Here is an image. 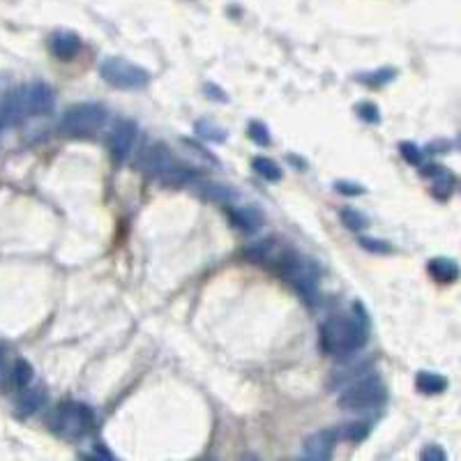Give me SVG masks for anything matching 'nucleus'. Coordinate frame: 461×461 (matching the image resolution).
Returning a JSON list of instances; mask_svg holds the SVG:
<instances>
[{"label": "nucleus", "mask_w": 461, "mask_h": 461, "mask_svg": "<svg viewBox=\"0 0 461 461\" xmlns=\"http://www.w3.org/2000/svg\"><path fill=\"white\" fill-rule=\"evenodd\" d=\"M369 318L360 302H355L353 316H333L321 325V349L337 358H353L367 344Z\"/></svg>", "instance_id": "nucleus-1"}, {"label": "nucleus", "mask_w": 461, "mask_h": 461, "mask_svg": "<svg viewBox=\"0 0 461 461\" xmlns=\"http://www.w3.org/2000/svg\"><path fill=\"white\" fill-rule=\"evenodd\" d=\"M107 123V109L97 102L72 104L60 116L58 132L72 138H92Z\"/></svg>", "instance_id": "nucleus-2"}, {"label": "nucleus", "mask_w": 461, "mask_h": 461, "mask_svg": "<svg viewBox=\"0 0 461 461\" xmlns=\"http://www.w3.org/2000/svg\"><path fill=\"white\" fill-rule=\"evenodd\" d=\"M388 399V390L385 383L378 376H364L355 383H349L346 390L339 395L337 404L342 411H353V413H362V411H373V408H381Z\"/></svg>", "instance_id": "nucleus-3"}, {"label": "nucleus", "mask_w": 461, "mask_h": 461, "mask_svg": "<svg viewBox=\"0 0 461 461\" xmlns=\"http://www.w3.org/2000/svg\"><path fill=\"white\" fill-rule=\"evenodd\" d=\"M100 76L118 90H143L150 83V72L148 69H143L136 63H129V60L120 56H111L107 60H102Z\"/></svg>", "instance_id": "nucleus-4"}, {"label": "nucleus", "mask_w": 461, "mask_h": 461, "mask_svg": "<svg viewBox=\"0 0 461 461\" xmlns=\"http://www.w3.org/2000/svg\"><path fill=\"white\" fill-rule=\"evenodd\" d=\"M95 427V413L90 406L81 402H67L58 406L54 415V431L63 438H81Z\"/></svg>", "instance_id": "nucleus-5"}, {"label": "nucleus", "mask_w": 461, "mask_h": 461, "mask_svg": "<svg viewBox=\"0 0 461 461\" xmlns=\"http://www.w3.org/2000/svg\"><path fill=\"white\" fill-rule=\"evenodd\" d=\"M138 138V125L129 118H118L109 136V152L113 162L123 164L132 155Z\"/></svg>", "instance_id": "nucleus-6"}, {"label": "nucleus", "mask_w": 461, "mask_h": 461, "mask_svg": "<svg viewBox=\"0 0 461 461\" xmlns=\"http://www.w3.org/2000/svg\"><path fill=\"white\" fill-rule=\"evenodd\" d=\"M176 162H178V160L173 157L171 148H169L167 143L157 141V143H150V145H148L145 150L141 152V157H138L136 167H138V171L148 173L150 178H157V180H160L164 173H167Z\"/></svg>", "instance_id": "nucleus-7"}, {"label": "nucleus", "mask_w": 461, "mask_h": 461, "mask_svg": "<svg viewBox=\"0 0 461 461\" xmlns=\"http://www.w3.org/2000/svg\"><path fill=\"white\" fill-rule=\"evenodd\" d=\"M28 116V88H14L0 102V129L21 125Z\"/></svg>", "instance_id": "nucleus-8"}, {"label": "nucleus", "mask_w": 461, "mask_h": 461, "mask_svg": "<svg viewBox=\"0 0 461 461\" xmlns=\"http://www.w3.org/2000/svg\"><path fill=\"white\" fill-rule=\"evenodd\" d=\"M339 441L337 429H321L309 433L302 443V459L307 461H328L333 457L335 443Z\"/></svg>", "instance_id": "nucleus-9"}, {"label": "nucleus", "mask_w": 461, "mask_h": 461, "mask_svg": "<svg viewBox=\"0 0 461 461\" xmlns=\"http://www.w3.org/2000/svg\"><path fill=\"white\" fill-rule=\"evenodd\" d=\"M289 282L295 286V291L300 293V298L307 304L318 302V275L314 273V265L311 263L300 258V263L293 270V275L289 277Z\"/></svg>", "instance_id": "nucleus-10"}, {"label": "nucleus", "mask_w": 461, "mask_h": 461, "mask_svg": "<svg viewBox=\"0 0 461 461\" xmlns=\"http://www.w3.org/2000/svg\"><path fill=\"white\" fill-rule=\"evenodd\" d=\"M56 107L54 88L44 81H35L28 85V111L30 116H49Z\"/></svg>", "instance_id": "nucleus-11"}, {"label": "nucleus", "mask_w": 461, "mask_h": 461, "mask_svg": "<svg viewBox=\"0 0 461 461\" xmlns=\"http://www.w3.org/2000/svg\"><path fill=\"white\" fill-rule=\"evenodd\" d=\"M81 49V40L76 32L58 30L49 37V51L60 60H72Z\"/></svg>", "instance_id": "nucleus-12"}, {"label": "nucleus", "mask_w": 461, "mask_h": 461, "mask_svg": "<svg viewBox=\"0 0 461 461\" xmlns=\"http://www.w3.org/2000/svg\"><path fill=\"white\" fill-rule=\"evenodd\" d=\"M231 224L240 229L242 233H254L261 224H263V215H261L254 205H240V208H229L226 210Z\"/></svg>", "instance_id": "nucleus-13"}, {"label": "nucleus", "mask_w": 461, "mask_h": 461, "mask_svg": "<svg viewBox=\"0 0 461 461\" xmlns=\"http://www.w3.org/2000/svg\"><path fill=\"white\" fill-rule=\"evenodd\" d=\"M47 388L44 385H35V388H23V393L19 397V404H16V408H19V413L21 415H35L40 411V408H44L47 404Z\"/></svg>", "instance_id": "nucleus-14"}, {"label": "nucleus", "mask_w": 461, "mask_h": 461, "mask_svg": "<svg viewBox=\"0 0 461 461\" xmlns=\"http://www.w3.org/2000/svg\"><path fill=\"white\" fill-rule=\"evenodd\" d=\"M198 194H201V198H205V201L220 203V205H231L238 198L236 191L229 185H222V182H201V185H198Z\"/></svg>", "instance_id": "nucleus-15"}, {"label": "nucleus", "mask_w": 461, "mask_h": 461, "mask_svg": "<svg viewBox=\"0 0 461 461\" xmlns=\"http://www.w3.org/2000/svg\"><path fill=\"white\" fill-rule=\"evenodd\" d=\"M427 270H429V275L433 277L436 282H455L457 277H459V268H457V263L452 258H443V256H438V258H431L429 263H427Z\"/></svg>", "instance_id": "nucleus-16"}, {"label": "nucleus", "mask_w": 461, "mask_h": 461, "mask_svg": "<svg viewBox=\"0 0 461 461\" xmlns=\"http://www.w3.org/2000/svg\"><path fill=\"white\" fill-rule=\"evenodd\" d=\"M415 388L420 390L422 395H441L448 390V378L433 371H420L415 376Z\"/></svg>", "instance_id": "nucleus-17"}, {"label": "nucleus", "mask_w": 461, "mask_h": 461, "mask_svg": "<svg viewBox=\"0 0 461 461\" xmlns=\"http://www.w3.org/2000/svg\"><path fill=\"white\" fill-rule=\"evenodd\" d=\"M32 376H35V371H32V364L28 360H23L19 358L14 362V367L10 371V381H12V385L16 390H23V388H28L30 383H32Z\"/></svg>", "instance_id": "nucleus-18"}, {"label": "nucleus", "mask_w": 461, "mask_h": 461, "mask_svg": "<svg viewBox=\"0 0 461 461\" xmlns=\"http://www.w3.org/2000/svg\"><path fill=\"white\" fill-rule=\"evenodd\" d=\"M369 431H371L369 422H349V424H344V427L337 429V436L351 441V443H360L369 436Z\"/></svg>", "instance_id": "nucleus-19"}, {"label": "nucleus", "mask_w": 461, "mask_h": 461, "mask_svg": "<svg viewBox=\"0 0 461 461\" xmlns=\"http://www.w3.org/2000/svg\"><path fill=\"white\" fill-rule=\"evenodd\" d=\"M194 129H196V134H198V136L205 138V141L222 143V141H226V138H229V134H226V129L217 127V125L212 123V120H198V123L194 125Z\"/></svg>", "instance_id": "nucleus-20"}, {"label": "nucleus", "mask_w": 461, "mask_h": 461, "mask_svg": "<svg viewBox=\"0 0 461 461\" xmlns=\"http://www.w3.org/2000/svg\"><path fill=\"white\" fill-rule=\"evenodd\" d=\"M254 171L261 178H265L268 182H280L282 180V169L277 167V162H273L270 157H256L254 160Z\"/></svg>", "instance_id": "nucleus-21"}, {"label": "nucleus", "mask_w": 461, "mask_h": 461, "mask_svg": "<svg viewBox=\"0 0 461 461\" xmlns=\"http://www.w3.org/2000/svg\"><path fill=\"white\" fill-rule=\"evenodd\" d=\"M339 220H342V224L351 231H362L369 226L367 217H364L360 210H355V208H344V210L339 212Z\"/></svg>", "instance_id": "nucleus-22"}, {"label": "nucleus", "mask_w": 461, "mask_h": 461, "mask_svg": "<svg viewBox=\"0 0 461 461\" xmlns=\"http://www.w3.org/2000/svg\"><path fill=\"white\" fill-rule=\"evenodd\" d=\"M455 185H457L455 176H452L450 171H445V173H441L438 178H433L431 191H433V196H436V198L445 201V198H450V194H452V189H455Z\"/></svg>", "instance_id": "nucleus-23"}, {"label": "nucleus", "mask_w": 461, "mask_h": 461, "mask_svg": "<svg viewBox=\"0 0 461 461\" xmlns=\"http://www.w3.org/2000/svg\"><path fill=\"white\" fill-rule=\"evenodd\" d=\"M395 74H397L395 69L383 67V69H376V72H371V74H358L355 79L362 81V83H367V85H371V88H376V85H385L388 81H393Z\"/></svg>", "instance_id": "nucleus-24"}, {"label": "nucleus", "mask_w": 461, "mask_h": 461, "mask_svg": "<svg viewBox=\"0 0 461 461\" xmlns=\"http://www.w3.org/2000/svg\"><path fill=\"white\" fill-rule=\"evenodd\" d=\"M270 251H273V240H261L256 245H249L245 249V256L251 261V263H263V261L270 258Z\"/></svg>", "instance_id": "nucleus-25"}, {"label": "nucleus", "mask_w": 461, "mask_h": 461, "mask_svg": "<svg viewBox=\"0 0 461 461\" xmlns=\"http://www.w3.org/2000/svg\"><path fill=\"white\" fill-rule=\"evenodd\" d=\"M247 134H249V138L254 141L256 145H263V148H268L273 143V136H270V132H268V127L261 123V120H251L249 123V127H247Z\"/></svg>", "instance_id": "nucleus-26"}, {"label": "nucleus", "mask_w": 461, "mask_h": 461, "mask_svg": "<svg viewBox=\"0 0 461 461\" xmlns=\"http://www.w3.org/2000/svg\"><path fill=\"white\" fill-rule=\"evenodd\" d=\"M399 152H402V157L411 164V167H420L424 160V150H420L415 143H408V141L399 143Z\"/></svg>", "instance_id": "nucleus-27"}, {"label": "nucleus", "mask_w": 461, "mask_h": 461, "mask_svg": "<svg viewBox=\"0 0 461 461\" xmlns=\"http://www.w3.org/2000/svg\"><path fill=\"white\" fill-rule=\"evenodd\" d=\"M355 111H358V116L364 120V123H371V125H378L381 123V111H378L376 104L360 102L358 107H355Z\"/></svg>", "instance_id": "nucleus-28"}, {"label": "nucleus", "mask_w": 461, "mask_h": 461, "mask_svg": "<svg viewBox=\"0 0 461 461\" xmlns=\"http://www.w3.org/2000/svg\"><path fill=\"white\" fill-rule=\"evenodd\" d=\"M358 242H360V247H362V249L371 251V254H390V251H393V247H390V242H385V240H378V238L362 236Z\"/></svg>", "instance_id": "nucleus-29"}, {"label": "nucleus", "mask_w": 461, "mask_h": 461, "mask_svg": "<svg viewBox=\"0 0 461 461\" xmlns=\"http://www.w3.org/2000/svg\"><path fill=\"white\" fill-rule=\"evenodd\" d=\"M335 189L339 191V194H344V196H362L364 189L360 182H351V180H337L335 182Z\"/></svg>", "instance_id": "nucleus-30"}, {"label": "nucleus", "mask_w": 461, "mask_h": 461, "mask_svg": "<svg viewBox=\"0 0 461 461\" xmlns=\"http://www.w3.org/2000/svg\"><path fill=\"white\" fill-rule=\"evenodd\" d=\"M445 450H441L438 445H427L420 452V459L424 461H445Z\"/></svg>", "instance_id": "nucleus-31"}, {"label": "nucleus", "mask_w": 461, "mask_h": 461, "mask_svg": "<svg viewBox=\"0 0 461 461\" xmlns=\"http://www.w3.org/2000/svg\"><path fill=\"white\" fill-rule=\"evenodd\" d=\"M203 92H205L210 100H215V102H229V97H226V92H224L222 88H217L215 83H205V85H203Z\"/></svg>", "instance_id": "nucleus-32"}, {"label": "nucleus", "mask_w": 461, "mask_h": 461, "mask_svg": "<svg viewBox=\"0 0 461 461\" xmlns=\"http://www.w3.org/2000/svg\"><path fill=\"white\" fill-rule=\"evenodd\" d=\"M95 457L97 459H116V455H113L111 450H107V445H104V443H97V445H95Z\"/></svg>", "instance_id": "nucleus-33"}, {"label": "nucleus", "mask_w": 461, "mask_h": 461, "mask_svg": "<svg viewBox=\"0 0 461 461\" xmlns=\"http://www.w3.org/2000/svg\"><path fill=\"white\" fill-rule=\"evenodd\" d=\"M450 143L448 141H438V143H429L427 145V152H448Z\"/></svg>", "instance_id": "nucleus-34"}, {"label": "nucleus", "mask_w": 461, "mask_h": 461, "mask_svg": "<svg viewBox=\"0 0 461 461\" xmlns=\"http://www.w3.org/2000/svg\"><path fill=\"white\" fill-rule=\"evenodd\" d=\"M289 162L295 164V167H300V171H304V167H307V162L300 160V157H295V155H289Z\"/></svg>", "instance_id": "nucleus-35"}, {"label": "nucleus", "mask_w": 461, "mask_h": 461, "mask_svg": "<svg viewBox=\"0 0 461 461\" xmlns=\"http://www.w3.org/2000/svg\"><path fill=\"white\" fill-rule=\"evenodd\" d=\"M3 360H5V351H3V346H0V369H3Z\"/></svg>", "instance_id": "nucleus-36"}]
</instances>
